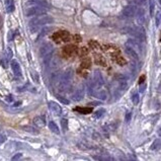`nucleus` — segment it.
I'll return each instance as SVG.
<instances>
[{"label":"nucleus","mask_w":161,"mask_h":161,"mask_svg":"<svg viewBox=\"0 0 161 161\" xmlns=\"http://www.w3.org/2000/svg\"><path fill=\"white\" fill-rule=\"evenodd\" d=\"M156 27H159L160 25V12L158 11L156 13Z\"/></svg>","instance_id":"f704fd0d"},{"label":"nucleus","mask_w":161,"mask_h":161,"mask_svg":"<svg viewBox=\"0 0 161 161\" xmlns=\"http://www.w3.org/2000/svg\"><path fill=\"white\" fill-rule=\"evenodd\" d=\"M117 63L123 66V65H125V64L127 63V61H126L125 59H123V58L119 57V58H117Z\"/></svg>","instance_id":"2f4dec72"},{"label":"nucleus","mask_w":161,"mask_h":161,"mask_svg":"<svg viewBox=\"0 0 161 161\" xmlns=\"http://www.w3.org/2000/svg\"><path fill=\"white\" fill-rule=\"evenodd\" d=\"M25 6H41V7L49 8L48 2L45 1V0H28V1L25 3Z\"/></svg>","instance_id":"9d476101"},{"label":"nucleus","mask_w":161,"mask_h":161,"mask_svg":"<svg viewBox=\"0 0 161 161\" xmlns=\"http://www.w3.org/2000/svg\"><path fill=\"white\" fill-rule=\"evenodd\" d=\"M63 53L66 56H74L77 54V48L74 45H68L63 48Z\"/></svg>","instance_id":"f8f14e48"},{"label":"nucleus","mask_w":161,"mask_h":161,"mask_svg":"<svg viewBox=\"0 0 161 161\" xmlns=\"http://www.w3.org/2000/svg\"><path fill=\"white\" fill-rule=\"evenodd\" d=\"M159 147H160V141L158 140V139H157V140L154 142V143L152 144V146H151V150H158Z\"/></svg>","instance_id":"cd10ccee"},{"label":"nucleus","mask_w":161,"mask_h":161,"mask_svg":"<svg viewBox=\"0 0 161 161\" xmlns=\"http://www.w3.org/2000/svg\"><path fill=\"white\" fill-rule=\"evenodd\" d=\"M54 52V47L51 45V44H46L45 46H43L40 51V54H41V57L43 58L45 62H48L51 59V56Z\"/></svg>","instance_id":"39448f33"},{"label":"nucleus","mask_w":161,"mask_h":161,"mask_svg":"<svg viewBox=\"0 0 161 161\" xmlns=\"http://www.w3.org/2000/svg\"><path fill=\"white\" fill-rule=\"evenodd\" d=\"M144 79H145V77H144V76H142L141 79H140V82H139V84H141L142 82H143V81H144Z\"/></svg>","instance_id":"c03bdc74"},{"label":"nucleus","mask_w":161,"mask_h":161,"mask_svg":"<svg viewBox=\"0 0 161 161\" xmlns=\"http://www.w3.org/2000/svg\"><path fill=\"white\" fill-rule=\"evenodd\" d=\"M131 119H132V113L131 112H128L127 115H126V122L129 123L130 121H131Z\"/></svg>","instance_id":"4c0bfd02"},{"label":"nucleus","mask_w":161,"mask_h":161,"mask_svg":"<svg viewBox=\"0 0 161 161\" xmlns=\"http://www.w3.org/2000/svg\"><path fill=\"white\" fill-rule=\"evenodd\" d=\"M21 156H23V154L21 153H17V154H15V156L12 157V160H17V159H20Z\"/></svg>","instance_id":"58836bf2"},{"label":"nucleus","mask_w":161,"mask_h":161,"mask_svg":"<svg viewBox=\"0 0 161 161\" xmlns=\"http://www.w3.org/2000/svg\"><path fill=\"white\" fill-rule=\"evenodd\" d=\"M24 14L25 16H36L40 14H45L47 12L48 8L46 7H41V6H24Z\"/></svg>","instance_id":"20e7f679"},{"label":"nucleus","mask_w":161,"mask_h":161,"mask_svg":"<svg viewBox=\"0 0 161 161\" xmlns=\"http://www.w3.org/2000/svg\"><path fill=\"white\" fill-rule=\"evenodd\" d=\"M53 40L56 41L57 43H61V42H69L70 41V35H69L68 32L66 31H61V32H56L54 36H53Z\"/></svg>","instance_id":"423d86ee"},{"label":"nucleus","mask_w":161,"mask_h":161,"mask_svg":"<svg viewBox=\"0 0 161 161\" xmlns=\"http://www.w3.org/2000/svg\"><path fill=\"white\" fill-rule=\"evenodd\" d=\"M12 56H13V53H12L11 49H10V48H7V49H6V59H7V60H10V59L12 58Z\"/></svg>","instance_id":"c85d7f7f"},{"label":"nucleus","mask_w":161,"mask_h":161,"mask_svg":"<svg viewBox=\"0 0 161 161\" xmlns=\"http://www.w3.org/2000/svg\"><path fill=\"white\" fill-rule=\"evenodd\" d=\"M126 34H130L133 36L137 39V41L141 42V43H144L146 41V34H145V31L144 28L138 25V27H130V28H124L123 30Z\"/></svg>","instance_id":"7ed1b4c3"},{"label":"nucleus","mask_w":161,"mask_h":161,"mask_svg":"<svg viewBox=\"0 0 161 161\" xmlns=\"http://www.w3.org/2000/svg\"><path fill=\"white\" fill-rule=\"evenodd\" d=\"M139 100H140V95H139V93L138 92L133 93V95H132V101H133V104H138Z\"/></svg>","instance_id":"393cba45"},{"label":"nucleus","mask_w":161,"mask_h":161,"mask_svg":"<svg viewBox=\"0 0 161 161\" xmlns=\"http://www.w3.org/2000/svg\"><path fill=\"white\" fill-rule=\"evenodd\" d=\"M137 11V7L134 6V5H128L126 6L125 8L123 10V14L125 15L126 17H133L135 16Z\"/></svg>","instance_id":"9b49d317"},{"label":"nucleus","mask_w":161,"mask_h":161,"mask_svg":"<svg viewBox=\"0 0 161 161\" xmlns=\"http://www.w3.org/2000/svg\"><path fill=\"white\" fill-rule=\"evenodd\" d=\"M126 53H127V55L129 57H131L132 59H133L134 61H138L139 60V57H138V54L135 52V50L134 49H132L131 47H129V46H127L126 47Z\"/></svg>","instance_id":"2eb2a0df"},{"label":"nucleus","mask_w":161,"mask_h":161,"mask_svg":"<svg viewBox=\"0 0 161 161\" xmlns=\"http://www.w3.org/2000/svg\"><path fill=\"white\" fill-rule=\"evenodd\" d=\"M133 1H134L135 3H137V4L142 5V4H145L146 0H133Z\"/></svg>","instance_id":"a19ab883"},{"label":"nucleus","mask_w":161,"mask_h":161,"mask_svg":"<svg viewBox=\"0 0 161 161\" xmlns=\"http://www.w3.org/2000/svg\"><path fill=\"white\" fill-rule=\"evenodd\" d=\"M32 78L34 79L36 82H39V76H38V74H36V72L32 71Z\"/></svg>","instance_id":"e433bc0d"},{"label":"nucleus","mask_w":161,"mask_h":161,"mask_svg":"<svg viewBox=\"0 0 161 161\" xmlns=\"http://www.w3.org/2000/svg\"><path fill=\"white\" fill-rule=\"evenodd\" d=\"M50 30L51 28H44L43 30H42V32H41V36H46L47 34H48V32H50Z\"/></svg>","instance_id":"473e14b6"},{"label":"nucleus","mask_w":161,"mask_h":161,"mask_svg":"<svg viewBox=\"0 0 161 161\" xmlns=\"http://www.w3.org/2000/svg\"><path fill=\"white\" fill-rule=\"evenodd\" d=\"M32 123L38 128H44L46 126L45 119H44L43 117H36V118H34V120H32Z\"/></svg>","instance_id":"4468645a"},{"label":"nucleus","mask_w":161,"mask_h":161,"mask_svg":"<svg viewBox=\"0 0 161 161\" xmlns=\"http://www.w3.org/2000/svg\"><path fill=\"white\" fill-rule=\"evenodd\" d=\"M84 96V89L83 87H79V88H77L75 91L74 93L72 94V100L74 101H80L83 98Z\"/></svg>","instance_id":"ddd939ff"},{"label":"nucleus","mask_w":161,"mask_h":161,"mask_svg":"<svg viewBox=\"0 0 161 161\" xmlns=\"http://www.w3.org/2000/svg\"><path fill=\"white\" fill-rule=\"evenodd\" d=\"M10 65H11V69L13 71V74L15 75L16 77H18V78L23 77V72H21V68L19 66V63H18L16 60H12L11 63H10Z\"/></svg>","instance_id":"1a4fd4ad"},{"label":"nucleus","mask_w":161,"mask_h":161,"mask_svg":"<svg viewBox=\"0 0 161 161\" xmlns=\"http://www.w3.org/2000/svg\"><path fill=\"white\" fill-rule=\"evenodd\" d=\"M104 113H105L104 109V108H100L97 112H94V118H95V119H100L101 117L104 115Z\"/></svg>","instance_id":"b1692460"},{"label":"nucleus","mask_w":161,"mask_h":161,"mask_svg":"<svg viewBox=\"0 0 161 161\" xmlns=\"http://www.w3.org/2000/svg\"><path fill=\"white\" fill-rule=\"evenodd\" d=\"M51 23H53L52 17L49 15H46V13L40 14V15H36V17L32 18V19H31L30 23H28V28H30V31L32 32H36L41 25H45Z\"/></svg>","instance_id":"f257e3e1"},{"label":"nucleus","mask_w":161,"mask_h":161,"mask_svg":"<svg viewBox=\"0 0 161 161\" xmlns=\"http://www.w3.org/2000/svg\"><path fill=\"white\" fill-rule=\"evenodd\" d=\"M73 41L76 42V43H80L82 41V39L79 35H74V36H73Z\"/></svg>","instance_id":"72a5a7b5"},{"label":"nucleus","mask_w":161,"mask_h":161,"mask_svg":"<svg viewBox=\"0 0 161 161\" xmlns=\"http://www.w3.org/2000/svg\"><path fill=\"white\" fill-rule=\"evenodd\" d=\"M61 123H62V127H63V129L64 130H67V128H68V121L66 120V119H62Z\"/></svg>","instance_id":"7c9ffc66"},{"label":"nucleus","mask_w":161,"mask_h":161,"mask_svg":"<svg viewBox=\"0 0 161 161\" xmlns=\"http://www.w3.org/2000/svg\"><path fill=\"white\" fill-rule=\"evenodd\" d=\"M75 111H77V112H82V113H84V115H87V113L91 112V111H92V108H77L75 109Z\"/></svg>","instance_id":"a878e982"},{"label":"nucleus","mask_w":161,"mask_h":161,"mask_svg":"<svg viewBox=\"0 0 161 161\" xmlns=\"http://www.w3.org/2000/svg\"><path fill=\"white\" fill-rule=\"evenodd\" d=\"M88 54V50H87L86 47H83V48L80 49V56H85V55Z\"/></svg>","instance_id":"c756f323"},{"label":"nucleus","mask_w":161,"mask_h":161,"mask_svg":"<svg viewBox=\"0 0 161 161\" xmlns=\"http://www.w3.org/2000/svg\"><path fill=\"white\" fill-rule=\"evenodd\" d=\"M102 84H104V79H102V76L100 74V71H94V76H93V84L91 85V90L93 88H97V87H100Z\"/></svg>","instance_id":"0eeeda50"},{"label":"nucleus","mask_w":161,"mask_h":161,"mask_svg":"<svg viewBox=\"0 0 161 161\" xmlns=\"http://www.w3.org/2000/svg\"><path fill=\"white\" fill-rule=\"evenodd\" d=\"M92 94H93V95L95 96L96 98H98V100H107V97H108V93H107V91L104 90V89L96 90V92H93Z\"/></svg>","instance_id":"f3484780"},{"label":"nucleus","mask_w":161,"mask_h":161,"mask_svg":"<svg viewBox=\"0 0 161 161\" xmlns=\"http://www.w3.org/2000/svg\"><path fill=\"white\" fill-rule=\"evenodd\" d=\"M89 46L91 47V48H93V49L98 48V44L95 41H90L89 42Z\"/></svg>","instance_id":"c9c22d12"},{"label":"nucleus","mask_w":161,"mask_h":161,"mask_svg":"<svg viewBox=\"0 0 161 161\" xmlns=\"http://www.w3.org/2000/svg\"><path fill=\"white\" fill-rule=\"evenodd\" d=\"M6 100L7 101H9V102H12L13 101V98L11 95H9V96H6Z\"/></svg>","instance_id":"37998d69"},{"label":"nucleus","mask_w":161,"mask_h":161,"mask_svg":"<svg viewBox=\"0 0 161 161\" xmlns=\"http://www.w3.org/2000/svg\"><path fill=\"white\" fill-rule=\"evenodd\" d=\"M91 66V61L88 58H84L81 62V68L82 69H89Z\"/></svg>","instance_id":"4be33fe9"},{"label":"nucleus","mask_w":161,"mask_h":161,"mask_svg":"<svg viewBox=\"0 0 161 161\" xmlns=\"http://www.w3.org/2000/svg\"><path fill=\"white\" fill-rule=\"evenodd\" d=\"M0 130H1V126H0Z\"/></svg>","instance_id":"a18cd8bd"},{"label":"nucleus","mask_w":161,"mask_h":161,"mask_svg":"<svg viewBox=\"0 0 161 161\" xmlns=\"http://www.w3.org/2000/svg\"><path fill=\"white\" fill-rule=\"evenodd\" d=\"M150 14L151 16L154 15V10H155V1L154 0H150Z\"/></svg>","instance_id":"bb28decb"},{"label":"nucleus","mask_w":161,"mask_h":161,"mask_svg":"<svg viewBox=\"0 0 161 161\" xmlns=\"http://www.w3.org/2000/svg\"><path fill=\"white\" fill-rule=\"evenodd\" d=\"M72 77H73L72 69H67V70L62 74L59 82H58V87H59V90L61 92H66L67 90L70 89Z\"/></svg>","instance_id":"f03ea898"},{"label":"nucleus","mask_w":161,"mask_h":161,"mask_svg":"<svg viewBox=\"0 0 161 161\" xmlns=\"http://www.w3.org/2000/svg\"><path fill=\"white\" fill-rule=\"evenodd\" d=\"M59 100L63 102V104H69V100H65L64 97H62V96H59Z\"/></svg>","instance_id":"79ce46f5"},{"label":"nucleus","mask_w":161,"mask_h":161,"mask_svg":"<svg viewBox=\"0 0 161 161\" xmlns=\"http://www.w3.org/2000/svg\"><path fill=\"white\" fill-rule=\"evenodd\" d=\"M135 15L137 16V20H138V23L139 24H143V23L145 21V17H144V10L142 9V8H137V11H136V14Z\"/></svg>","instance_id":"a211bd4d"},{"label":"nucleus","mask_w":161,"mask_h":161,"mask_svg":"<svg viewBox=\"0 0 161 161\" xmlns=\"http://www.w3.org/2000/svg\"><path fill=\"white\" fill-rule=\"evenodd\" d=\"M49 129H50V131H52L53 133H55V134H59L60 133L59 128H58L57 124L55 122H53V121L49 122Z\"/></svg>","instance_id":"412c9836"},{"label":"nucleus","mask_w":161,"mask_h":161,"mask_svg":"<svg viewBox=\"0 0 161 161\" xmlns=\"http://www.w3.org/2000/svg\"><path fill=\"white\" fill-rule=\"evenodd\" d=\"M23 130L25 132H28V133H31V134H34V135H39L40 132L35 129V128H32V127H30V126H27V127H23Z\"/></svg>","instance_id":"5701e85b"},{"label":"nucleus","mask_w":161,"mask_h":161,"mask_svg":"<svg viewBox=\"0 0 161 161\" xmlns=\"http://www.w3.org/2000/svg\"><path fill=\"white\" fill-rule=\"evenodd\" d=\"M5 7H6V11L8 13L13 12L14 9H15L13 0H6V1H5Z\"/></svg>","instance_id":"6ab92c4d"},{"label":"nucleus","mask_w":161,"mask_h":161,"mask_svg":"<svg viewBox=\"0 0 161 161\" xmlns=\"http://www.w3.org/2000/svg\"><path fill=\"white\" fill-rule=\"evenodd\" d=\"M94 60H95V63L97 65H100V66H105V59H104V56H101V55L100 54H95L94 55Z\"/></svg>","instance_id":"aec40b11"},{"label":"nucleus","mask_w":161,"mask_h":161,"mask_svg":"<svg viewBox=\"0 0 161 161\" xmlns=\"http://www.w3.org/2000/svg\"><path fill=\"white\" fill-rule=\"evenodd\" d=\"M5 141H6V137L4 136V135H1V134H0V144L4 143Z\"/></svg>","instance_id":"ea45409f"},{"label":"nucleus","mask_w":161,"mask_h":161,"mask_svg":"<svg viewBox=\"0 0 161 161\" xmlns=\"http://www.w3.org/2000/svg\"><path fill=\"white\" fill-rule=\"evenodd\" d=\"M127 46L131 47L132 49L137 48L138 50H140V51L143 50V46L141 45V42H139V41H134V40H129V41H128Z\"/></svg>","instance_id":"dca6fc26"},{"label":"nucleus","mask_w":161,"mask_h":161,"mask_svg":"<svg viewBox=\"0 0 161 161\" xmlns=\"http://www.w3.org/2000/svg\"><path fill=\"white\" fill-rule=\"evenodd\" d=\"M48 107L55 116H61L62 115V108L60 107L59 104H57V102H55V101H49Z\"/></svg>","instance_id":"6e6552de"}]
</instances>
